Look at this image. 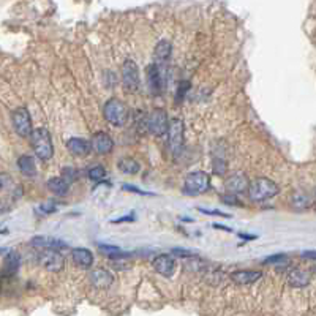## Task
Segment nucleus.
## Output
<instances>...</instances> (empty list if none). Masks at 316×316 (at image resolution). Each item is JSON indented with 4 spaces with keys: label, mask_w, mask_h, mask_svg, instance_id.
<instances>
[{
    "label": "nucleus",
    "mask_w": 316,
    "mask_h": 316,
    "mask_svg": "<svg viewBox=\"0 0 316 316\" xmlns=\"http://www.w3.org/2000/svg\"><path fill=\"white\" fill-rule=\"evenodd\" d=\"M280 191L279 185L267 179V177H258L255 180L250 182V187H248V198L250 201L253 203H262V201H267L270 198L276 196Z\"/></svg>",
    "instance_id": "obj_1"
},
{
    "label": "nucleus",
    "mask_w": 316,
    "mask_h": 316,
    "mask_svg": "<svg viewBox=\"0 0 316 316\" xmlns=\"http://www.w3.org/2000/svg\"><path fill=\"white\" fill-rule=\"evenodd\" d=\"M30 144L35 155L42 162H48L54 155V146H52V138L51 133L46 128H36L30 135Z\"/></svg>",
    "instance_id": "obj_2"
},
{
    "label": "nucleus",
    "mask_w": 316,
    "mask_h": 316,
    "mask_svg": "<svg viewBox=\"0 0 316 316\" xmlns=\"http://www.w3.org/2000/svg\"><path fill=\"white\" fill-rule=\"evenodd\" d=\"M103 114H104V118L115 127H124L128 121L127 104L118 98H111L109 101H106V104H104V108H103Z\"/></svg>",
    "instance_id": "obj_3"
},
{
    "label": "nucleus",
    "mask_w": 316,
    "mask_h": 316,
    "mask_svg": "<svg viewBox=\"0 0 316 316\" xmlns=\"http://www.w3.org/2000/svg\"><path fill=\"white\" fill-rule=\"evenodd\" d=\"M210 187V177L204 171H194L190 173L185 180H183V194L188 196H198L203 194Z\"/></svg>",
    "instance_id": "obj_4"
},
{
    "label": "nucleus",
    "mask_w": 316,
    "mask_h": 316,
    "mask_svg": "<svg viewBox=\"0 0 316 316\" xmlns=\"http://www.w3.org/2000/svg\"><path fill=\"white\" fill-rule=\"evenodd\" d=\"M146 128L150 135L153 136H163L168 133V128H169V118H168V114L165 109H160V108H155L150 114H147L146 117Z\"/></svg>",
    "instance_id": "obj_5"
},
{
    "label": "nucleus",
    "mask_w": 316,
    "mask_h": 316,
    "mask_svg": "<svg viewBox=\"0 0 316 316\" xmlns=\"http://www.w3.org/2000/svg\"><path fill=\"white\" fill-rule=\"evenodd\" d=\"M11 121H13L15 131L21 138H30V135L33 133V128H32V118L27 109L25 108L15 109L11 114Z\"/></svg>",
    "instance_id": "obj_6"
},
{
    "label": "nucleus",
    "mask_w": 316,
    "mask_h": 316,
    "mask_svg": "<svg viewBox=\"0 0 316 316\" xmlns=\"http://www.w3.org/2000/svg\"><path fill=\"white\" fill-rule=\"evenodd\" d=\"M122 84L127 92H136L139 89L141 84L139 70L138 65L131 59H127L122 65Z\"/></svg>",
    "instance_id": "obj_7"
},
{
    "label": "nucleus",
    "mask_w": 316,
    "mask_h": 316,
    "mask_svg": "<svg viewBox=\"0 0 316 316\" xmlns=\"http://www.w3.org/2000/svg\"><path fill=\"white\" fill-rule=\"evenodd\" d=\"M168 142L169 149L174 155H179L183 144V122L180 118H171L168 128Z\"/></svg>",
    "instance_id": "obj_8"
},
{
    "label": "nucleus",
    "mask_w": 316,
    "mask_h": 316,
    "mask_svg": "<svg viewBox=\"0 0 316 316\" xmlns=\"http://www.w3.org/2000/svg\"><path fill=\"white\" fill-rule=\"evenodd\" d=\"M248 187H250V180H248L247 174L242 173V171H235V173H232L225 180V190H226V193L234 194V196L248 191Z\"/></svg>",
    "instance_id": "obj_9"
},
{
    "label": "nucleus",
    "mask_w": 316,
    "mask_h": 316,
    "mask_svg": "<svg viewBox=\"0 0 316 316\" xmlns=\"http://www.w3.org/2000/svg\"><path fill=\"white\" fill-rule=\"evenodd\" d=\"M40 262L49 272H60L65 266V258L57 250H43L40 253Z\"/></svg>",
    "instance_id": "obj_10"
},
{
    "label": "nucleus",
    "mask_w": 316,
    "mask_h": 316,
    "mask_svg": "<svg viewBox=\"0 0 316 316\" xmlns=\"http://www.w3.org/2000/svg\"><path fill=\"white\" fill-rule=\"evenodd\" d=\"M147 87L152 95H160L165 89V73L158 70L155 63L147 67Z\"/></svg>",
    "instance_id": "obj_11"
},
{
    "label": "nucleus",
    "mask_w": 316,
    "mask_h": 316,
    "mask_svg": "<svg viewBox=\"0 0 316 316\" xmlns=\"http://www.w3.org/2000/svg\"><path fill=\"white\" fill-rule=\"evenodd\" d=\"M171 51H173V46H171L168 40H162V42H158L155 46L153 63L158 67V70L163 73H166V67H168V62L171 57Z\"/></svg>",
    "instance_id": "obj_12"
},
{
    "label": "nucleus",
    "mask_w": 316,
    "mask_h": 316,
    "mask_svg": "<svg viewBox=\"0 0 316 316\" xmlns=\"http://www.w3.org/2000/svg\"><path fill=\"white\" fill-rule=\"evenodd\" d=\"M153 269L155 272H158L163 276H173L174 270H176V261L171 255H158L153 259Z\"/></svg>",
    "instance_id": "obj_13"
},
{
    "label": "nucleus",
    "mask_w": 316,
    "mask_h": 316,
    "mask_svg": "<svg viewBox=\"0 0 316 316\" xmlns=\"http://www.w3.org/2000/svg\"><path fill=\"white\" fill-rule=\"evenodd\" d=\"M92 149H95V152L100 155L109 153L114 149V141L108 133H104V131H97L94 135V139H92Z\"/></svg>",
    "instance_id": "obj_14"
},
{
    "label": "nucleus",
    "mask_w": 316,
    "mask_h": 316,
    "mask_svg": "<svg viewBox=\"0 0 316 316\" xmlns=\"http://www.w3.org/2000/svg\"><path fill=\"white\" fill-rule=\"evenodd\" d=\"M30 245L35 248H42V250H57V252L59 250H63V248H68V245L63 241L54 239V237H46V235L33 237V239L30 241Z\"/></svg>",
    "instance_id": "obj_15"
},
{
    "label": "nucleus",
    "mask_w": 316,
    "mask_h": 316,
    "mask_svg": "<svg viewBox=\"0 0 316 316\" xmlns=\"http://www.w3.org/2000/svg\"><path fill=\"white\" fill-rule=\"evenodd\" d=\"M89 279H90V283L98 289H106L114 282V276L104 269H94L89 273Z\"/></svg>",
    "instance_id": "obj_16"
},
{
    "label": "nucleus",
    "mask_w": 316,
    "mask_h": 316,
    "mask_svg": "<svg viewBox=\"0 0 316 316\" xmlns=\"http://www.w3.org/2000/svg\"><path fill=\"white\" fill-rule=\"evenodd\" d=\"M67 149L76 156H86L92 150V142L83 138H70L67 141Z\"/></svg>",
    "instance_id": "obj_17"
},
{
    "label": "nucleus",
    "mask_w": 316,
    "mask_h": 316,
    "mask_svg": "<svg viewBox=\"0 0 316 316\" xmlns=\"http://www.w3.org/2000/svg\"><path fill=\"white\" fill-rule=\"evenodd\" d=\"M71 258L74 264L81 269H90L92 264H94V255L87 248H74L71 252Z\"/></svg>",
    "instance_id": "obj_18"
},
{
    "label": "nucleus",
    "mask_w": 316,
    "mask_h": 316,
    "mask_svg": "<svg viewBox=\"0 0 316 316\" xmlns=\"http://www.w3.org/2000/svg\"><path fill=\"white\" fill-rule=\"evenodd\" d=\"M262 276V272L259 270H235L231 273V280L239 285H250L258 282Z\"/></svg>",
    "instance_id": "obj_19"
},
{
    "label": "nucleus",
    "mask_w": 316,
    "mask_h": 316,
    "mask_svg": "<svg viewBox=\"0 0 316 316\" xmlns=\"http://www.w3.org/2000/svg\"><path fill=\"white\" fill-rule=\"evenodd\" d=\"M288 283L293 288H304L310 283V273L300 269H294L288 275Z\"/></svg>",
    "instance_id": "obj_20"
},
{
    "label": "nucleus",
    "mask_w": 316,
    "mask_h": 316,
    "mask_svg": "<svg viewBox=\"0 0 316 316\" xmlns=\"http://www.w3.org/2000/svg\"><path fill=\"white\" fill-rule=\"evenodd\" d=\"M21 266V256L18 252H8L4 259V273L13 275L16 273Z\"/></svg>",
    "instance_id": "obj_21"
},
{
    "label": "nucleus",
    "mask_w": 316,
    "mask_h": 316,
    "mask_svg": "<svg viewBox=\"0 0 316 316\" xmlns=\"http://www.w3.org/2000/svg\"><path fill=\"white\" fill-rule=\"evenodd\" d=\"M18 168L24 176H27V177H35L36 176L35 160L30 155H21L19 160H18Z\"/></svg>",
    "instance_id": "obj_22"
},
{
    "label": "nucleus",
    "mask_w": 316,
    "mask_h": 316,
    "mask_svg": "<svg viewBox=\"0 0 316 316\" xmlns=\"http://www.w3.org/2000/svg\"><path fill=\"white\" fill-rule=\"evenodd\" d=\"M48 188L54 193L56 196H65L68 193V188H70V183L67 180H63L62 177H52L48 180Z\"/></svg>",
    "instance_id": "obj_23"
},
{
    "label": "nucleus",
    "mask_w": 316,
    "mask_h": 316,
    "mask_svg": "<svg viewBox=\"0 0 316 316\" xmlns=\"http://www.w3.org/2000/svg\"><path fill=\"white\" fill-rule=\"evenodd\" d=\"M118 169L128 176H133L139 171V163L133 160V158H122V160L118 162Z\"/></svg>",
    "instance_id": "obj_24"
},
{
    "label": "nucleus",
    "mask_w": 316,
    "mask_h": 316,
    "mask_svg": "<svg viewBox=\"0 0 316 316\" xmlns=\"http://www.w3.org/2000/svg\"><path fill=\"white\" fill-rule=\"evenodd\" d=\"M289 256L285 255V253H276V255H272V256H267L264 258V264H269V266H275V267H285L289 264Z\"/></svg>",
    "instance_id": "obj_25"
},
{
    "label": "nucleus",
    "mask_w": 316,
    "mask_h": 316,
    "mask_svg": "<svg viewBox=\"0 0 316 316\" xmlns=\"http://www.w3.org/2000/svg\"><path fill=\"white\" fill-rule=\"evenodd\" d=\"M87 177H89V180L98 183V182H101V180L106 179V169H104L101 165H97V166H94V168H90V169H89Z\"/></svg>",
    "instance_id": "obj_26"
},
{
    "label": "nucleus",
    "mask_w": 316,
    "mask_h": 316,
    "mask_svg": "<svg viewBox=\"0 0 316 316\" xmlns=\"http://www.w3.org/2000/svg\"><path fill=\"white\" fill-rule=\"evenodd\" d=\"M190 87H191L190 81H180V83H179L177 95H176V101H177V103H180V101L183 100V97H185V94L190 90Z\"/></svg>",
    "instance_id": "obj_27"
},
{
    "label": "nucleus",
    "mask_w": 316,
    "mask_h": 316,
    "mask_svg": "<svg viewBox=\"0 0 316 316\" xmlns=\"http://www.w3.org/2000/svg\"><path fill=\"white\" fill-rule=\"evenodd\" d=\"M76 177H77V171L76 169H73V168H63V171H62V179L63 180H67L68 183H71V182L76 180Z\"/></svg>",
    "instance_id": "obj_28"
},
{
    "label": "nucleus",
    "mask_w": 316,
    "mask_h": 316,
    "mask_svg": "<svg viewBox=\"0 0 316 316\" xmlns=\"http://www.w3.org/2000/svg\"><path fill=\"white\" fill-rule=\"evenodd\" d=\"M228 171V165L225 160H215L214 162V173L218 176H225V173Z\"/></svg>",
    "instance_id": "obj_29"
},
{
    "label": "nucleus",
    "mask_w": 316,
    "mask_h": 316,
    "mask_svg": "<svg viewBox=\"0 0 316 316\" xmlns=\"http://www.w3.org/2000/svg\"><path fill=\"white\" fill-rule=\"evenodd\" d=\"M98 248H100V252L106 253L108 256H112V255L121 252V248L115 247V245H103V244H98Z\"/></svg>",
    "instance_id": "obj_30"
},
{
    "label": "nucleus",
    "mask_w": 316,
    "mask_h": 316,
    "mask_svg": "<svg viewBox=\"0 0 316 316\" xmlns=\"http://www.w3.org/2000/svg\"><path fill=\"white\" fill-rule=\"evenodd\" d=\"M56 204L52 203V201H46L43 203L42 206H40V210H42L43 214H52V212H56Z\"/></svg>",
    "instance_id": "obj_31"
},
{
    "label": "nucleus",
    "mask_w": 316,
    "mask_h": 316,
    "mask_svg": "<svg viewBox=\"0 0 316 316\" xmlns=\"http://www.w3.org/2000/svg\"><path fill=\"white\" fill-rule=\"evenodd\" d=\"M198 210H200V212H203V214H206V215H214V217H225V218H229V217H231V215H228V214H223V212H220V210H209V209H203V207H200Z\"/></svg>",
    "instance_id": "obj_32"
},
{
    "label": "nucleus",
    "mask_w": 316,
    "mask_h": 316,
    "mask_svg": "<svg viewBox=\"0 0 316 316\" xmlns=\"http://www.w3.org/2000/svg\"><path fill=\"white\" fill-rule=\"evenodd\" d=\"M173 253L176 256H180V258L193 256V252H190V250H185V248H173Z\"/></svg>",
    "instance_id": "obj_33"
},
{
    "label": "nucleus",
    "mask_w": 316,
    "mask_h": 316,
    "mask_svg": "<svg viewBox=\"0 0 316 316\" xmlns=\"http://www.w3.org/2000/svg\"><path fill=\"white\" fill-rule=\"evenodd\" d=\"M221 201L225 203V204H228V206H234V204L237 203L235 196H234V194H229V193H226V194H221Z\"/></svg>",
    "instance_id": "obj_34"
},
{
    "label": "nucleus",
    "mask_w": 316,
    "mask_h": 316,
    "mask_svg": "<svg viewBox=\"0 0 316 316\" xmlns=\"http://www.w3.org/2000/svg\"><path fill=\"white\" fill-rule=\"evenodd\" d=\"M8 185H11V179L8 174H0V190H5Z\"/></svg>",
    "instance_id": "obj_35"
},
{
    "label": "nucleus",
    "mask_w": 316,
    "mask_h": 316,
    "mask_svg": "<svg viewBox=\"0 0 316 316\" xmlns=\"http://www.w3.org/2000/svg\"><path fill=\"white\" fill-rule=\"evenodd\" d=\"M124 190L131 191V193H138V194H147V196L152 194V193H149V191H142V190H139V188H136V187H133V185H124Z\"/></svg>",
    "instance_id": "obj_36"
},
{
    "label": "nucleus",
    "mask_w": 316,
    "mask_h": 316,
    "mask_svg": "<svg viewBox=\"0 0 316 316\" xmlns=\"http://www.w3.org/2000/svg\"><path fill=\"white\" fill-rule=\"evenodd\" d=\"M297 198H299V194H296V196H294V200H297ZM294 203H296V201H294ZM294 206H299V207H307V206H308V198H307V196H302L300 203H296Z\"/></svg>",
    "instance_id": "obj_37"
},
{
    "label": "nucleus",
    "mask_w": 316,
    "mask_h": 316,
    "mask_svg": "<svg viewBox=\"0 0 316 316\" xmlns=\"http://www.w3.org/2000/svg\"><path fill=\"white\" fill-rule=\"evenodd\" d=\"M302 258H305V259H313V261H316V252H304V253H302Z\"/></svg>",
    "instance_id": "obj_38"
},
{
    "label": "nucleus",
    "mask_w": 316,
    "mask_h": 316,
    "mask_svg": "<svg viewBox=\"0 0 316 316\" xmlns=\"http://www.w3.org/2000/svg\"><path fill=\"white\" fill-rule=\"evenodd\" d=\"M131 220H133V217H124V218H117V220H112L111 223H122V221H131Z\"/></svg>",
    "instance_id": "obj_39"
},
{
    "label": "nucleus",
    "mask_w": 316,
    "mask_h": 316,
    "mask_svg": "<svg viewBox=\"0 0 316 316\" xmlns=\"http://www.w3.org/2000/svg\"><path fill=\"white\" fill-rule=\"evenodd\" d=\"M215 229H221V231H226V232H232L231 228H226V226H223V225H214Z\"/></svg>",
    "instance_id": "obj_40"
},
{
    "label": "nucleus",
    "mask_w": 316,
    "mask_h": 316,
    "mask_svg": "<svg viewBox=\"0 0 316 316\" xmlns=\"http://www.w3.org/2000/svg\"><path fill=\"white\" fill-rule=\"evenodd\" d=\"M241 237L242 239H250V241H253V239H256L255 235H250V234H241Z\"/></svg>",
    "instance_id": "obj_41"
},
{
    "label": "nucleus",
    "mask_w": 316,
    "mask_h": 316,
    "mask_svg": "<svg viewBox=\"0 0 316 316\" xmlns=\"http://www.w3.org/2000/svg\"><path fill=\"white\" fill-rule=\"evenodd\" d=\"M313 272H314V273H316V267H314V269H313Z\"/></svg>",
    "instance_id": "obj_42"
},
{
    "label": "nucleus",
    "mask_w": 316,
    "mask_h": 316,
    "mask_svg": "<svg viewBox=\"0 0 316 316\" xmlns=\"http://www.w3.org/2000/svg\"><path fill=\"white\" fill-rule=\"evenodd\" d=\"M314 198H316V190H314Z\"/></svg>",
    "instance_id": "obj_43"
},
{
    "label": "nucleus",
    "mask_w": 316,
    "mask_h": 316,
    "mask_svg": "<svg viewBox=\"0 0 316 316\" xmlns=\"http://www.w3.org/2000/svg\"><path fill=\"white\" fill-rule=\"evenodd\" d=\"M0 252H4V250H0Z\"/></svg>",
    "instance_id": "obj_44"
}]
</instances>
